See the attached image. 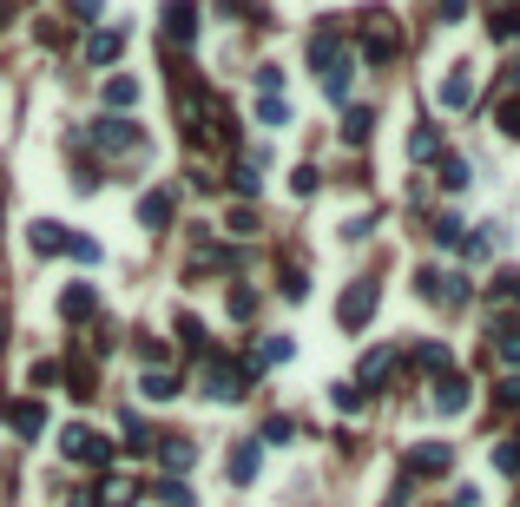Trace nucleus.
<instances>
[{"mask_svg": "<svg viewBox=\"0 0 520 507\" xmlns=\"http://www.w3.org/2000/svg\"><path fill=\"white\" fill-rule=\"evenodd\" d=\"M198 376H205V396H211V402H237L244 389H251V369L237 363V356H224V349H205Z\"/></svg>", "mask_w": 520, "mask_h": 507, "instance_id": "nucleus-1", "label": "nucleus"}, {"mask_svg": "<svg viewBox=\"0 0 520 507\" xmlns=\"http://www.w3.org/2000/svg\"><path fill=\"white\" fill-rule=\"evenodd\" d=\"M60 455L79 461V468H106V461H112V442H106V435H93L86 422H73V428L60 435Z\"/></svg>", "mask_w": 520, "mask_h": 507, "instance_id": "nucleus-2", "label": "nucleus"}, {"mask_svg": "<svg viewBox=\"0 0 520 507\" xmlns=\"http://www.w3.org/2000/svg\"><path fill=\"white\" fill-rule=\"evenodd\" d=\"M376 303H382V290L369 284V277H356V284L343 290V303H336V323H343V330H363V323L376 317Z\"/></svg>", "mask_w": 520, "mask_h": 507, "instance_id": "nucleus-3", "label": "nucleus"}, {"mask_svg": "<svg viewBox=\"0 0 520 507\" xmlns=\"http://www.w3.org/2000/svg\"><path fill=\"white\" fill-rule=\"evenodd\" d=\"M356 40H363V60H395V53H402V33L389 27V14H369L363 20V33H356Z\"/></svg>", "mask_w": 520, "mask_h": 507, "instance_id": "nucleus-4", "label": "nucleus"}, {"mask_svg": "<svg viewBox=\"0 0 520 507\" xmlns=\"http://www.w3.org/2000/svg\"><path fill=\"white\" fill-rule=\"evenodd\" d=\"M303 60H310V73L323 80L336 60H349V53H343V33H336V27H316L310 40H303Z\"/></svg>", "mask_w": 520, "mask_h": 507, "instance_id": "nucleus-5", "label": "nucleus"}, {"mask_svg": "<svg viewBox=\"0 0 520 507\" xmlns=\"http://www.w3.org/2000/svg\"><path fill=\"white\" fill-rule=\"evenodd\" d=\"M93 139L106 145V152H145V132L132 126V119H119V112H112V119H99Z\"/></svg>", "mask_w": 520, "mask_h": 507, "instance_id": "nucleus-6", "label": "nucleus"}, {"mask_svg": "<svg viewBox=\"0 0 520 507\" xmlns=\"http://www.w3.org/2000/svg\"><path fill=\"white\" fill-rule=\"evenodd\" d=\"M448 468H455V448H448V442H415L409 448V475L435 481V475H448Z\"/></svg>", "mask_w": 520, "mask_h": 507, "instance_id": "nucleus-7", "label": "nucleus"}, {"mask_svg": "<svg viewBox=\"0 0 520 507\" xmlns=\"http://www.w3.org/2000/svg\"><path fill=\"white\" fill-rule=\"evenodd\" d=\"M27 244H33V257H60L66 244H73V231H66L60 218H33L27 224Z\"/></svg>", "mask_w": 520, "mask_h": 507, "instance_id": "nucleus-8", "label": "nucleus"}, {"mask_svg": "<svg viewBox=\"0 0 520 507\" xmlns=\"http://www.w3.org/2000/svg\"><path fill=\"white\" fill-rule=\"evenodd\" d=\"M60 317H66V323L99 317V284H66V290H60Z\"/></svg>", "mask_w": 520, "mask_h": 507, "instance_id": "nucleus-9", "label": "nucleus"}, {"mask_svg": "<svg viewBox=\"0 0 520 507\" xmlns=\"http://www.w3.org/2000/svg\"><path fill=\"white\" fill-rule=\"evenodd\" d=\"M442 106H448V112H468V106H474V66H468V60L448 66V80H442Z\"/></svg>", "mask_w": 520, "mask_h": 507, "instance_id": "nucleus-10", "label": "nucleus"}, {"mask_svg": "<svg viewBox=\"0 0 520 507\" xmlns=\"http://www.w3.org/2000/svg\"><path fill=\"white\" fill-rule=\"evenodd\" d=\"M7 428H14V435H27V442H40V435H47V409H40V402H7Z\"/></svg>", "mask_w": 520, "mask_h": 507, "instance_id": "nucleus-11", "label": "nucleus"}, {"mask_svg": "<svg viewBox=\"0 0 520 507\" xmlns=\"http://www.w3.org/2000/svg\"><path fill=\"white\" fill-rule=\"evenodd\" d=\"M165 33H172L178 47L198 40V0H165Z\"/></svg>", "mask_w": 520, "mask_h": 507, "instance_id": "nucleus-12", "label": "nucleus"}, {"mask_svg": "<svg viewBox=\"0 0 520 507\" xmlns=\"http://www.w3.org/2000/svg\"><path fill=\"white\" fill-rule=\"evenodd\" d=\"M158 461H165V475H185L191 461H198V448H191V435H158Z\"/></svg>", "mask_w": 520, "mask_h": 507, "instance_id": "nucleus-13", "label": "nucleus"}, {"mask_svg": "<svg viewBox=\"0 0 520 507\" xmlns=\"http://www.w3.org/2000/svg\"><path fill=\"white\" fill-rule=\"evenodd\" d=\"M257 468H264V448H257V435H251V442H237V448H231V488H251Z\"/></svg>", "mask_w": 520, "mask_h": 507, "instance_id": "nucleus-14", "label": "nucleus"}, {"mask_svg": "<svg viewBox=\"0 0 520 507\" xmlns=\"http://www.w3.org/2000/svg\"><path fill=\"white\" fill-rule=\"evenodd\" d=\"M468 396H474V382H468V376H455V369H448V376L435 382V409H442V415H461V409H468Z\"/></svg>", "mask_w": 520, "mask_h": 507, "instance_id": "nucleus-15", "label": "nucleus"}, {"mask_svg": "<svg viewBox=\"0 0 520 507\" xmlns=\"http://www.w3.org/2000/svg\"><path fill=\"white\" fill-rule=\"evenodd\" d=\"M290 356H297V343H290V336H264V343L244 356V369H277V363H290Z\"/></svg>", "mask_w": 520, "mask_h": 507, "instance_id": "nucleus-16", "label": "nucleus"}, {"mask_svg": "<svg viewBox=\"0 0 520 507\" xmlns=\"http://www.w3.org/2000/svg\"><path fill=\"white\" fill-rule=\"evenodd\" d=\"M139 494H152V501H158V507H198V494H191V488H185V481H172V475H158V481H152V488H139Z\"/></svg>", "mask_w": 520, "mask_h": 507, "instance_id": "nucleus-17", "label": "nucleus"}, {"mask_svg": "<svg viewBox=\"0 0 520 507\" xmlns=\"http://www.w3.org/2000/svg\"><path fill=\"white\" fill-rule=\"evenodd\" d=\"M139 224L145 231H165V224H172V191H145L139 198Z\"/></svg>", "mask_w": 520, "mask_h": 507, "instance_id": "nucleus-18", "label": "nucleus"}, {"mask_svg": "<svg viewBox=\"0 0 520 507\" xmlns=\"http://www.w3.org/2000/svg\"><path fill=\"white\" fill-rule=\"evenodd\" d=\"M178 389H185V382H178L172 369H145V376H139V396H145V402H172Z\"/></svg>", "mask_w": 520, "mask_h": 507, "instance_id": "nucleus-19", "label": "nucleus"}, {"mask_svg": "<svg viewBox=\"0 0 520 507\" xmlns=\"http://www.w3.org/2000/svg\"><path fill=\"white\" fill-rule=\"evenodd\" d=\"M119 47H126V33L106 27V33H93V40H86V60H93V66H112V60H119Z\"/></svg>", "mask_w": 520, "mask_h": 507, "instance_id": "nucleus-20", "label": "nucleus"}, {"mask_svg": "<svg viewBox=\"0 0 520 507\" xmlns=\"http://www.w3.org/2000/svg\"><path fill=\"white\" fill-rule=\"evenodd\" d=\"M409 159L415 165H435V159H442V132H435V126H415L409 132Z\"/></svg>", "mask_w": 520, "mask_h": 507, "instance_id": "nucleus-21", "label": "nucleus"}, {"mask_svg": "<svg viewBox=\"0 0 520 507\" xmlns=\"http://www.w3.org/2000/svg\"><path fill=\"white\" fill-rule=\"evenodd\" d=\"M409 369H422V376H448V343H422V349H409Z\"/></svg>", "mask_w": 520, "mask_h": 507, "instance_id": "nucleus-22", "label": "nucleus"}, {"mask_svg": "<svg viewBox=\"0 0 520 507\" xmlns=\"http://www.w3.org/2000/svg\"><path fill=\"white\" fill-rule=\"evenodd\" d=\"M349 86H356V60H336L330 73H323V93H330L336 106H343V99H349Z\"/></svg>", "mask_w": 520, "mask_h": 507, "instance_id": "nucleus-23", "label": "nucleus"}, {"mask_svg": "<svg viewBox=\"0 0 520 507\" xmlns=\"http://www.w3.org/2000/svg\"><path fill=\"white\" fill-rule=\"evenodd\" d=\"M369 132H376V112H369V106H349V119H343V145H369Z\"/></svg>", "mask_w": 520, "mask_h": 507, "instance_id": "nucleus-24", "label": "nucleus"}, {"mask_svg": "<svg viewBox=\"0 0 520 507\" xmlns=\"http://www.w3.org/2000/svg\"><path fill=\"white\" fill-rule=\"evenodd\" d=\"M494 356H501V363H514L520 369V323H494Z\"/></svg>", "mask_w": 520, "mask_h": 507, "instance_id": "nucleus-25", "label": "nucleus"}, {"mask_svg": "<svg viewBox=\"0 0 520 507\" xmlns=\"http://www.w3.org/2000/svg\"><path fill=\"white\" fill-rule=\"evenodd\" d=\"M474 185V165L455 159V152H442V191H468Z\"/></svg>", "mask_w": 520, "mask_h": 507, "instance_id": "nucleus-26", "label": "nucleus"}, {"mask_svg": "<svg viewBox=\"0 0 520 507\" xmlns=\"http://www.w3.org/2000/svg\"><path fill=\"white\" fill-rule=\"evenodd\" d=\"M132 99H139V80H132V73H112V80H106V106H112V112H126Z\"/></svg>", "mask_w": 520, "mask_h": 507, "instance_id": "nucleus-27", "label": "nucleus"}, {"mask_svg": "<svg viewBox=\"0 0 520 507\" xmlns=\"http://www.w3.org/2000/svg\"><path fill=\"white\" fill-rule=\"evenodd\" d=\"M389 369H395V349H369V356H363V389L389 382Z\"/></svg>", "mask_w": 520, "mask_h": 507, "instance_id": "nucleus-28", "label": "nucleus"}, {"mask_svg": "<svg viewBox=\"0 0 520 507\" xmlns=\"http://www.w3.org/2000/svg\"><path fill=\"white\" fill-rule=\"evenodd\" d=\"M231 191H237V198H257V191H264V178H257L251 159H237V165H231Z\"/></svg>", "mask_w": 520, "mask_h": 507, "instance_id": "nucleus-29", "label": "nucleus"}, {"mask_svg": "<svg viewBox=\"0 0 520 507\" xmlns=\"http://www.w3.org/2000/svg\"><path fill=\"white\" fill-rule=\"evenodd\" d=\"M488 33H494V40H514V33H520V7H514V0L488 14Z\"/></svg>", "mask_w": 520, "mask_h": 507, "instance_id": "nucleus-30", "label": "nucleus"}, {"mask_svg": "<svg viewBox=\"0 0 520 507\" xmlns=\"http://www.w3.org/2000/svg\"><path fill=\"white\" fill-rule=\"evenodd\" d=\"M428 238L442 244V251H461V244H468V231H461V218H435V231H428Z\"/></svg>", "mask_w": 520, "mask_h": 507, "instance_id": "nucleus-31", "label": "nucleus"}, {"mask_svg": "<svg viewBox=\"0 0 520 507\" xmlns=\"http://www.w3.org/2000/svg\"><path fill=\"white\" fill-rule=\"evenodd\" d=\"M132 349H139V363H145V369H165V363H172V349L158 343V336H139Z\"/></svg>", "mask_w": 520, "mask_h": 507, "instance_id": "nucleus-32", "label": "nucleus"}, {"mask_svg": "<svg viewBox=\"0 0 520 507\" xmlns=\"http://www.w3.org/2000/svg\"><path fill=\"white\" fill-rule=\"evenodd\" d=\"M257 126H270V132L290 126V106H284V99H257Z\"/></svg>", "mask_w": 520, "mask_h": 507, "instance_id": "nucleus-33", "label": "nucleus"}, {"mask_svg": "<svg viewBox=\"0 0 520 507\" xmlns=\"http://www.w3.org/2000/svg\"><path fill=\"white\" fill-rule=\"evenodd\" d=\"M336 409H343V415L369 409V389H356V382H336Z\"/></svg>", "mask_w": 520, "mask_h": 507, "instance_id": "nucleus-34", "label": "nucleus"}, {"mask_svg": "<svg viewBox=\"0 0 520 507\" xmlns=\"http://www.w3.org/2000/svg\"><path fill=\"white\" fill-rule=\"evenodd\" d=\"M290 191H297V198H316V191H323V172H316V165H297V178H290Z\"/></svg>", "mask_w": 520, "mask_h": 507, "instance_id": "nucleus-35", "label": "nucleus"}, {"mask_svg": "<svg viewBox=\"0 0 520 507\" xmlns=\"http://www.w3.org/2000/svg\"><path fill=\"white\" fill-rule=\"evenodd\" d=\"M33 389H40V396H47V389H60V363H53V356H47V363H33Z\"/></svg>", "mask_w": 520, "mask_h": 507, "instance_id": "nucleus-36", "label": "nucleus"}, {"mask_svg": "<svg viewBox=\"0 0 520 507\" xmlns=\"http://www.w3.org/2000/svg\"><path fill=\"white\" fill-rule=\"evenodd\" d=\"M284 297H290V303H303V297H310V277H303V270H297V264H290V270H284Z\"/></svg>", "mask_w": 520, "mask_h": 507, "instance_id": "nucleus-37", "label": "nucleus"}, {"mask_svg": "<svg viewBox=\"0 0 520 507\" xmlns=\"http://www.w3.org/2000/svg\"><path fill=\"white\" fill-rule=\"evenodd\" d=\"M66 251H73L79 264H99V257H106V251H99V238H79V231H73V244H66Z\"/></svg>", "mask_w": 520, "mask_h": 507, "instance_id": "nucleus-38", "label": "nucleus"}, {"mask_svg": "<svg viewBox=\"0 0 520 507\" xmlns=\"http://www.w3.org/2000/svg\"><path fill=\"white\" fill-rule=\"evenodd\" d=\"M494 402H501V409H520V376H501V382H494Z\"/></svg>", "mask_w": 520, "mask_h": 507, "instance_id": "nucleus-39", "label": "nucleus"}, {"mask_svg": "<svg viewBox=\"0 0 520 507\" xmlns=\"http://www.w3.org/2000/svg\"><path fill=\"white\" fill-rule=\"evenodd\" d=\"M494 468H501V475H520V442H501V448H494Z\"/></svg>", "mask_w": 520, "mask_h": 507, "instance_id": "nucleus-40", "label": "nucleus"}, {"mask_svg": "<svg viewBox=\"0 0 520 507\" xmlns=\"http://www.w3.org/2000/svg\"><path fill=\"white\" fill-rule=\"evenodd\" d=\"M66 7H73V20H79V27H93V20L106 14V0H66Z\"/></svg>", "mask_w": 520, "mask_h": 507, "instance_id": "nucleus-41", "label": "nucleus"}, {"mask_svg": "<svg viewBox=\"0 0 520 507\" xmlns=\"http://www.w3.org/2000/svg\"><path fill=\"white\" fill-rule=\"evenodd\" d=\"M290 435H297V422H290V415H270V422H264V442H290Z\"/></svg>", "mask_w": 520, "mask_h": 507, "instance_id": "nucleus-42", "label": "nucleus"}, {"mask_svg": "<svg viewBox=\"0 0 520 507\" xmlns=\"http://www.w3.org/2000/svg\"><path fill=\"white\" fill-rule=\"evenodd\" d=\"M251 224H257V211H251V205H237V211H231V238H257Z\"/></svg>", "mask_w": 520, "mask_h": 507, "instance_id": "nucleus-43", "label": "nucleus"}, {"mask_svg": "<svg viewBox=\"0 0 520 507\" xmlns=\"http://www.w3.org/2000/svg\"><path fill=\"white\" fill-rule=\"evenodd\" d=\"M461 14H468V0H435V20H442V27H455Z\"/></svg>", "mask_w": 520, "mask_h": 507, "instance_id": "nucleus-44", "label": "nucleus"}, {"mask_svg": "<svg viewBox=\"0 0 520 507\" xmlns=\"http://www.w3.org/2000/svg\"><path fill=\"white\" fill-rule=\"evenodd\" d=\"M251 310H257V290L237 284V290H231V317H251Z\"/></svg>", "mask_w": 520, "mask_h": 507, "instance_id": "nucleus-45", "label": "nucleus"}, {"mask_svg": "<svg viewBox=\"0 0 520 507\" xmlns=\"http://www.w3.org/2000/svg\"><path fill=\"white\" fill-rule=\"evenodd\" d=\"M501 132H507V139H520V99H507V106H501Z\"/></svg>", "mask_w": 520, "mask_h": 507, "instance_id": "nucleus-46", "label": "nucleus"}, {"mask_svg": "<svg viewBox=\"0 0 520 507\" xmlns=\"http://www.w3.org/2000/svg\"><path fill=\"white\" fill-rule=\"evenodd\" d=\"M494 290H501L507 303H520V270H507V277H501V284H494Z\"/></svg>", "mask_w": 520, "mask_h": 507, "instance_id": "nucleus-47", "label": "nucleus"}, {"mask_svg": "<svg viewBox=\"0 0 520 507\" xmlns=\"http://www.w3.org/2000/svg\"><path fill=\"white\" fill-rule=\"evenodd\" d=\"M501 86H507V93H520V60H507V73H501Z\"/></svg>", "mask_w": 520, "mask_h": 507, "instance_id": "nucleus-48", "label": "nucleus"}, {"mask_svg": "<svg viewBox=\"0 0 520 507\" xmlns=\"http://www.w3.org/2000/svg\"><path fill=\"white\" fill-rule=\"evenodd\" d=\"M73 507H99V494H79V501H73Z\"/></svg>", "mask_w": 520, "mask_h": 507, "instance_id": "nucleus-49", "label": "nucleus"}]
</instances>
